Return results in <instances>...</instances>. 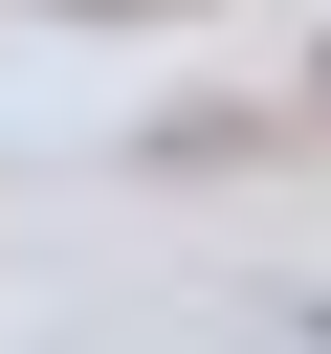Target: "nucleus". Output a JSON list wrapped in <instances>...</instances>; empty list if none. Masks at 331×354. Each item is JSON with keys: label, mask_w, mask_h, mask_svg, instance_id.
Segmentation results:
<instances>
[{"label": "nucleus", "mask_w": 331, "mask_h": 354, "mask_svg": "<svg viewBox=\"0 0 331 354\" xmlns=\"http://www.w3.org/2000/svg\"><path fill=\"white\" fill-rule=\"evenodd\" d=\"M66 22H199V0H66Z\"/></svg>", "instance_id": "f257e3e1"}]
</instances>
